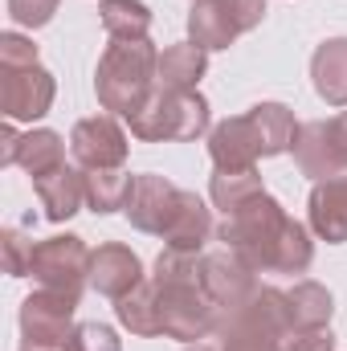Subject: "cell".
I'll list each match as a JSON object with an SVG mask.
<instances>
[{
  "label": "cell",
  "mask_w": 347,
  "mask_h": 351,
  "mask_svg": "<svg viewBox=\"0 0 347 351\" xmlns=\"http://www.w3.org/2000/svg\"><path fill=\"white\" fill-rule=\"evenodd\" d=\"M70 152L86 172H94V168H123L131 143H127V131L115 123V114H94L74 123Z\"/></svg>",
  "instance_id": "cell-11"
},
{
  "label": "cell",
  "mask_w": 347,
  "mask_h": 351,
  "mask_svg": "<svg viewBox=\"0 0 347 351\" xmlns=\"http://www.w3.org/2000/svg\"><path fill=\"white\" fill-rule=\"evenodd\" d=\"M143 143H184L208 131V98L196 90H156L139 114L127 119Z\"/></svg>",
  "instance_id": "cell-5"
},
{
  "label": "cell",
  "mask_w": 347,
  "mask_h": 351,
  "mask_svg": "<svg viewBox=\"0 0 347 351\" xmlns=\"http://www.w3.org/2000/svg\"><path fill=\"white\" fill-rule=\"evenodd\" d=\"M294 164L311 180H331L347 172V110H339L335 119H315L298 127Z\"/></svg>",
  "instance_id": "cell-8"
},
{
  "label": "cell",
  "mask_w": 347,
  "mask_h": 351,
  "mask_svg": "<svg viewBox=\"0 0 347 351\" xmlns=\"http://www.w3.org/2000/svg\"><path fill=\"white\" fill-rule=\"evenodd\" d=\"M188 37H192V45H200L208 53V49H229L241 37V29L225 0H196L188 12Z\"/></svg>",
  "instance_id": "cell-18"
},
{
  "label": "cell",
  "mask_w": 347,
  "mask_h": 351,
  "mask_svg": "<svg viewBox=\"0 0 347 351\" xmlns=\"http://www.w3.org/2000/svg\"><path fill=\"white\" fill-rule=\"evenodd\" d=\"M208 156H213L217 172H250L265 156V139H261V127L254 119V110L217 123L208 131Z\"/></svg>",
  "instance_id": "cell-12"
},
{
  "label": "cell",
  "mask_w": 347,
  "mask_h": 351,
  "mask_svg": "<svg viewBox=\"0 0 347 351\" xmlns=\"http://www.w3.org/2000/svg\"><path fill=\"white\" fill-rule=\"evenodd\" d=\"M217 237L225 241L229 254H237L258 274H307L315 262V241L307 225L294 221L270 192H258L246 204H237L221 221Z\"/></svg>",
  "instance_id": "cell-1"
},
{
  "label": "cell",
  "mask_w": 347,
  "mask_h": 351,
  "mask_svg": "<svg viewBox=\"0 0 347 351\" xmlns=\"http://www.w3.org/2000/svg\"><path fill=\"white\" fill-rule=\"evenodd\" d=\"M204 70H208V53L200 45H192V41H180V45H168L160 53L156 82H160V90H196Z\"/></svg>",
  "instance_id": "cell-21"
},
{
  "label": "cell",
  "mask_w": 347,
  "mask_h": 351,
  "mask_svg": "<svg viewBox=\"0 0 347 351\" xmlns=\"http://www.w3.org/2000/svg\"><path fill=\"white\" fill-rule=\"evenodd\" d=\"M307 217H311V229L323 241L344 245L347 241V176L315 180L311 200H307Z\"/></svg>",
  "instance_id": "cell-16"
},
{
  "label": "cell",
  "mask_w": 347,
  "mask_h": 351,
  "mask_svg": "<svg viewBox=\"0 0 347 351\" xmlns=\"http://www.w3.org/2000/svg\"><path fill=\"white\" fill-rule=\"evenodd\" d=\"M33 188H37V200H41L49 221H70L82 208V200H86V172L62 164L58 172L33 180Z\"/></svg>",
  "instance_id": "cell-17"
},
{
  "label": "cell",
  "mask_w": 347,
  "mask_h": 351,
  "mask_svg": "<svg viewBox=\"0 0 347 351\" xmlns=\"http://www.w3.org/2000/svg\"><path fill=\"white\" fill-rule=\"evenodd\" d=\"M74 311L78 298L62 294V290H37L21 302V343H49V348H66L70 331H74Z\"/></svg>",
  "instance_id": "cell-9"
},
{
  "label": "cell",
  "mask_w": 347,
  "mask_h": 351,
  "mask_svg": "<svg viewBox=\"0 0 347 351\" xmlns=\"http://www.w3.org/2000/svg\"><path fill=\"white\" fill-rule=\"evenodd\" d=\"M156 74H160V49L147 37L143 41H110L94 70V90H98L102 110L123 114V119L139 114L147 106V98L160 90Z\"/></svg>",
  "instance_id": "cell-3"
},
{
  "label": "cell",
  "mask_w": 347,
  "mask_h": 351,
  "mask_svg": "<svg viewBox=\"0 0 347 351\" xmlns=\"http://www.w3.org/2000/svg\"><path fill=\"white\" fill-rule=\"evenodd\" d=\"M192 4H196V0H192Z\"/></svg>",
  "instance_id": "cell-35"
},
{
  "label": "cell",
  "mask_w": 347,
  "mask_h": 351,
  "mask_svg": "<svg viewBox=\"0 0 347 351\" xmlns=\"http://www.w3.org/2000/svg\"><path fill=\"white\" fill-rule=\"evenodd\" d=\"M127 188H131V176L123 168H94L86 172V204L90 213H123L127 204Z\"/></svg>",
  "instance_id": "cell-25"
},
{
  "label": "cell",
  "mask_w": 347,
  "mask_h": 351,
  "mask_svg": "<svg viewBox=\"0 0 347 351\" xmlns=\"http://www.w3.org/2000/svg\"><path fill=\"white\" fill-rule=\"evenodd\" d=\"M311 82L327 106H347V37H331L311 53Z\"/></svg>",
  "instance_id": "cell-19"
},
{
  "label": "cell",
  "mask_w": 347,
  "mask_h": 351,
  "mask_svg": "<svg viewBox=\"0 0 347 351\" xmlns=\"http://www.w3.org/2000/svg\"><path fill=\"white\" fill-rule=\"evenodd\" d=\"M152 290H156V315H160V335L164 339L200 343V339L217 335L221 306L208 298V290L200 282V254L164 250L156 258Z\"/></svg>",
  "instance_id": "cell-2"
},
{
  "label": "cell",
  "mask_w": 347,
  "mask_h": 351,
  "mask_svg": "<svg viewBox=\"0 0 347 351\" xmlns=\"http://www.w3.org/2000/svg\"><path fill=\"white\" fill-rule=\"evenodd\" d=\"M286 302H290L294 327H327L331 323V311H335L331 290L319 286V282H294L286 290Z\"/></svg>",
  "instance_id": "cell-23"
},
{
  "label": "cell",
  "mask_w": 347,
  "mask_h": 351,
  "mask_svg": "<svg viewBox=\"0 0 347 351\" xmlns=\"http://www.w3.org/2000/svg\"><path fill=\"white\" fill-rule=\"evenodd\" d=\"M208 237H213V213H208V204H204L196 192H180L176 217H172V225H168V233H164L168 250L200 254Z\"/></svg>",
  "instance_id": "cell-20"
},
{
  "label": "cell",
  "mask_w": 347,
  "mask_h": 351,
  "mask_svg": "<svg viewBox=\"0 0 347 351\" xmlns=\"http://www.w3.org/2000/svg\"><path fill=\"white\" fill-rule=\"evenodd\" d=\"M200 282H204L208 298L221 306V315L246 306V302L261 290L258 286V269H250L237 254H229V250H225V254H208V258H200Z\"/></svg>",
  "instance_id": "cell-14"
},
{
  "label": "cell",
  "mask_w": 347,
  "mask_h": 351,
  "mask_svg": "<svg viewBox=\"0 0 347 351\" xmlns=\"http://www.w3.org/2000/svg\"><path fill=\"white\" fill-rule=\"evenodd\" d=\"M58 12V0H8V16L25 29H41L49 25Z\"/></svg>",
  "instance_id": "cell-30"
},
{
  "label": "cell",
  "mask_w": 347,
  "mask_h": 351,
  "mask_svg": "<svg viewBox=\"0 0 347 351\" xmlns=\"http://www.w3.org/2000/svg\"><path fill=\"white\" fill-rule=\"evenodd\" d=\"M143 262L135 250L119 245V241H106L90 254V286L102 294V298H127L135 286H143Z\"/></svg>",
  "instance_id": "cell-15"
},
{
  "label": "cell",
  "mask_w": 347,
  "mask_h": 351,
  "mask_svg": "<svg viewBox=\"0 0 347 351\" xmlns=\"http://www.w3.org/2000/svg\"><path fill=\"white\" fill-rule=\"evenodd\" d=\"M184 351H221V348H208V343H188Z\"/></svg>",
  "instance_id": "cell-34"
},
{
  "label": "cell",
  "mask_w": 347,
  "mask_h": 351,
  "mask_svg": "<svg viewBox=\"0 0 347 351\" xmlns=\"http://www.w3.org/2000/svg\"><path fill=\"white\" fill-rule=\"evenodd\" d=\"M29 278H33L41 290H62V294L82 298V290L90 286V250H86V241L74 237V233L37 241V245H33Z\"/></svg>",
  "instance_id": "cell-6"
},
{
  "label": "cell",
  "mask_w": 347,
  "mask_h": 351,
  "mask_svg": "<svg viewBox=\"0 0 347 351\" xmlns=\"http://www.w3.org/2000/svg\"><path fill=\"white\" fill-rule=\"evenodd\" d=\"M225 4H229V12H233V21H237L241 33L258 29L261 16H265V0H225Z\"/></svg>",
  "instance_id": "cell-32"
},
{
  "label": "cell",
  "mask_w": 347,
  "mask_h": 351,
  "mask_svg": "<svg viewBox=\"0 0 347 351\" xmlns=\"http://www.w3.org/2000/svg\"><path fill=\"white\" fill-rule=\"evenodd\" d=\"M0 143H4V147H0V164H16V168H25V172L33 176V180L58 172V168L66 164V143H62V135L49 131V127L29 131V135H16L12 123H4V127H0Z\"/></svg>",
  "instance_id": "cell-13"
},
{
  "label": "cell",
  "mask_w": 347,
  "mask_h": 351,
  "mask_svg": "<svg viewBox=\"0 0 347 351\" xmlns=\"http://www.w3.org/2000/svg\"><path fill=\"white\" fill-rule=\"evenodd\" d=\"M290 331H294V319H290L286 290L261 286L246 306L221 315L217 348L221 351H286V335Z\"/></svg>",
  "instance_id": "cell-4"
},
{
  "label": "cell",
  "mask_w": 347,
  "mask_h": 351,
  "mask_svg": "<svg viewBox=\"0 0 347 351\" xmlns=\"http://www.w3.org/2000/svg\"><path fill=\"white\" fill-rule=\"evenodd\" d=\"M258 192H265L258 168H250V172H213V184H208V196H213V204H217L225 217H229L237 204H246L250 196H258Z\"/></svg>",
  "instance_id": "cell-27"
},
{
  "label": "cell",
  "mask_w": 347,
  "mask_h": 351,
  "mask_svg": "<svg viewBox=\"0 0 347 351\" xmlns=\"http://www.w3.org/2000/svg\"><path fill=\"white\" fill-rule=\"evenodd\" d=\"M180 192H184V188H176L172 180H164V176L139 172V176H131V188H127V204H123V213H127V221H131L139 233H156V237H164L168 225H172V217H176Z\"/></svg>",
  "instance_id": "cell-10"
},
{
  "label": "cell",
  "mask_w": 347,
  "mask_h": 351,
  "mask_svg": "<svg viewBox=\"0 0 347 351\" xmlns=\"http://www.w3.org/2000/svg\"><path fill=\"white\" fill-rule=\"evenodd\" d=\"M0 241H4V269H8L12 278H29V265H33V241H29L21 229H4Z\"/></svg>",
  "instance_id": "cell-29"
},
{
  "label": "cell",
  "mask_w": 347,
  "mask_h": 351,
  "mask_svg": "<svg viewBox=\"0 0 347 351\" xmlns=\"http://www.w3.org/2000/svg\"><path fill=\"white\" fill-rule=\"evenodd\" d=\"M98 16L110 41H143L152 29V8L143 0H102Z\"/></svg>",
  "instance_id": "cell-22"
},
{
  "label": "cell",
  "mask_w": 347,
  "mask_h": 351,
  "mask_svg": "<svg viewBox=\"0 0 347 351\" xmlns=\"http://www.w3.org/2000/svg\"><path fill=\"white\" fill-rule=\"evenodd\" d=\"M250 110H254V119H258V127H261L265 156H286V152H294L298 123H294V114H290L282 102H258V106H250Z\"/></svg>",
  "instance_id": "cell-26"
},
{
  "label": "cell",
  "mask_w": 347,
  "mask_h": 351,
  "mask_svg": "<svg viewBox=\"0 0 347 351\" xmlns=\"http://www.w3.org/2000/svg\"><path fill=\"white\" fill-rule=\"evenodd\" d=\"M21 351H66V348H49V343H21Z\"/></svg>",
  "instance_id": "cell-33"
},
{
  "label": "cell",
  "mask_w": 347,
  "mask_h": 351,
  "mask_svg": "<svg viewBox=\"0 0 347 351\" xmlns=\"http://www.w3.org/2000/svg\"><path fill=\"white\" fill-rule=\"evenodd\" d=\"M58 82L41 62H0V110L8 123H33L49 114Z\"/></svg>",
  "instance_id": "cell-7"
},
{
  "label": "cell",
  "mask_w": 347,
  "mask_h": 351,
  "mask_svg": "<svg viewBox=\"0 0 347 351\" xmlns=\"http://www.w3.org/2000/svg\"><path fill=\"white\" fill-rule=\"evenodd\" d=\"M286 351H335L331 327H294L286 335Z\"/></svg>",
  "instance_id": "cell-31"
},
{
  "label": "cell",
  "mask_w": 347,
  "mask_h": 351,
  "mask_svg": "<svg viewBox=\"0 0 347 351\" xmlns=\"http://www.w3.org/2000/svg\"><path fill=\"white\" fill-rule=\"evenodd\" d=\"M66 351H123V339L102 323H78L66 339Z\"/></svg>",
  "instance_id": "cell-28"
},
{
  "label": "cell",
  "mask_w": 347,
  "mask_h": 351,
  "mask_svg": "<svg viewBox=\"0 0 347 351\" xmlns=\"http://www.w3.org/2000/svg\"><path fill=\"white\" fill-rule=\"evenodd\" d=\"M115 315H119V323H123L131 335H143V339L160 335V315H156V290H152V278H147L143 286H135L127 298H119V302H115Z\"/></svg>",
  "instance_id": "cell-24"
}]
</instances>
